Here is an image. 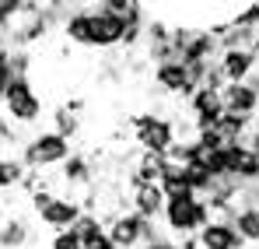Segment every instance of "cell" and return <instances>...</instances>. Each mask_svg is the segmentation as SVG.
<instances>
[{
    "label": "cell",
    "instance_id": "cell-1",
    "mask_svg": "<svg viewBox=\"0 0 259 249\" xmlns=\"http://www.w3.org/2000/svg\"><path fill=\"white\" fill-rule=\"evenodd\" d=\"M70 137H63L60 130H39L21 144V162L32 172H60L63 162L70 158Z\"/></svg>",
    "mask_w": 259,
    "mask_h": 249
},
{
    "label": "cell",
    "instance_id": "cell-2",
    "mask_svg": "<svg viewBox=\"0 0 259 249\" xmlns=\"http://www.w3.org/2000/svg\"><path fill=\"white\" fill-rule=\"evenodd\" d=\"M161 218H165V228H168L172 235H182V239H186V235H200L217 214L203 197L189 193V197H168Z\"/></svg>",
    "mask_w": 259,
    "mask_h": 249
},
{
    "label": "cell",
    "instance_id": "cell-3",
    "mask_svg": "<svg viewBox=\"0 0 259 249\" xmlns=\"http://www.w3.org/2000/svg\"><path fill=\"white\" fill-rule=\"evenodd\" d=\"M133 140L140 144V151H154V155H168L179 140L175 123L168 116H158V113H140L133 116Z\"/></svg>",
    "mask_w": 259,
    "mask_h": 249
},
{
    "label": "cell",
    "instance_id": "cell-4",
    "mask_svg": "<svg viewBox=\"0 0 259 249\" xmlns=\"http://www.w3.org/2000/svg\"><path fill=\"white\" fill-rule=\"evenodd\" d=\"M4 116L14 123H35L42 116V95L32 88L28 78H14L4 84Z\"/></svg>",
    "mask_w": 259,
    "mask_h": 249
},
{
    "label": "cell",
    "instance_id": "cell-5",
    "mask_svg": "<svg viewBox=\"0 0 259 249\" xmlns=\"http://www.w3.org/2000/svg\"><path fill=\"white\" fill-rule=\"evenodd\" d=\"M35 218L49 232H67V228H77V221L84 218V204L74 200V197H53Z\"/></svg>",
    "mask_w": 259,
    "mask_h": 249
},
{
    "label": "cell",
    "instance_id": "cell-6",
    "mask_svg": "<svg viewBox=\"0 0 259 249\" xmlns=\"http://www.w3.org/2000/svg\"><path fill=\"white\" fill-rule=\"evenodd\" d=\"M221 95H224V109L228 113L245 116V120L259 116V88L252 81H231L221 88Z\"/></svg>",
    "mask_w": 259,
    "mask_h": 249
},
{
    "label": "cell",
    "instance_id": "cell-7",
    "mask_svg": "<svg viewBox=\"0 0 259 249\" xmlns=\"http://www.w3.org/2000/svg\"><path fill=\"white\" fill-rule=\"evenodd\" d=\"M154 81L161 91L168 95H193L196 91V78H193V67L182 63V60H168V63H158L154 70Z\"/></svg>",
    "mask_w": 259,
    "mask_h": 249
},
{
    "label": "cell",
    "instance_id": "cell-8",
    "mask_svg": "<svg viewBox=\"0 0 259 249\" xmlns=\"http://www.w3.org/2000/svg\"><path fill=\"white\" fill-rule=\"evenodd\" d=\"M126 32H130L126 21H119V18L105 14L102 7H98V11H91V46H98V49L119 46V42H126Z\"/></svg>",
    "mask_w": 259,
    "mask_h": 249
},
{
    "label": "cell",
    "instance_id": "cell-9",
    "mask_svg": "<svg viewBox=\"0 0 259 249\" xmlns=\"http://www.w3.org/2000/svg\"><path fill=\"white\" fill-rule=\"evenodd\" d=\"M221 74H224V81H249L252 74L259 70V53L252 49H221Z\"/></svg>",
    "mask_w": 259,
    "mask_h": 249
},
{
    "label": "cell",
    "instance_id": "cell-10",
    "mask_svg": "<svg viewBox=\"0 0 259 249\" xmlns=\"http://www.w3.org/2000/svg\"><path fill=\"white\" fill-rule=\"evenodd\" d=\"M196 239H200V249H245V239L238 235L231 218H214Z\"/></svg>",
    "mask_w": 259,
    "mask_h": 249
},
{
    "label": "cell",
    "instance_id": "cell-11",
    "mask_svg": "<svg viewBox=\"0 0 259 249\" xmlns=\"http://www.w3.org/2000/svg\"><path fill=\"white\" fill-rule=\"evenodd\" d=\"M165 204H168V193H165V186L161 183H144V186H130V207L137 210V214H144V218H158V214H165Z\"/></svg>",
    "mask_w": 259,
    "mask_h": 249
},
{
    "label": "cell",
    "instance_id": "cell-12",
    "mask_svg": "<svg viewBox=\"0 0 259 249\" xmlns=\"http://www.w3.org/2000/svg\"><path fill=\"white\" fill-rule=\"evenodd\" d=\"M32 242V225L25 214H4V228H0V246L4 249H25Z\"/></svg>",
    "mask_w": 259,
    "mask_h": 249
},
{
    "label": "cell",
    "instance_id": "cell-13",
    "mask_svg": "<svg viewBox=\"0 0 259 249\" xmlns=\"http://www.w3.org/2000/svg\"><path fill=\"white\" fill-rule=\"evenodd\" d=\"M91 179H95V165L88 162L84 155H77V151H74V155L63 162V168H60V183L70 186V190H74V186H91Z\"/></svg>",
    "mask_w": 259,
    "mask_h": 249
},
{
    "label": "cell",
    "instance_id": "cell-14",
    "mask_svg": "<svg viewBox=\"0 0 259 249\" xmlns=\"http://www.w3.org/2000/svg\"><path fill=\"white\" fill-rule=\"evenodd\" d=\"M28 175H32V168L21 162V155H4V162H0V183H4V193L7 190H18V186H25L28 183Z\"/></svg>",
    "mask_w": 259,
    "mask_h": 249
},
{
    "label": "cell",
    "instance_id": "cell-15",
    "mask_svg": "<svg viewBox=\"0 0 259 249\" xmlns=\"http://www.w3.org/2000/svg\"><path fill=\"white\" fill-rule=\"evenodd\" d=\"M231 221H235L238 235L245 239V246H259V210H252V207H238L235 214H231Z\"/></svg>",
    "mask_w": 259,
    "mask_h": 249
},
{
    "label": "cell",
    "instance_id": "cell-16",
    "mask_svg": "<svg viewBox=\"0 0 259 249\" xmlns=\"http://www.w3.org/2000/svg\"><path fill=\"white\" fill-rule=\"evenodd\" d=\"M49 249H84V242H81V235L74 228H67V232H53Z\"/></svg>",
    "mask_w": 259,
    "mask_h": 249
},
{
    "label": "cell",
    "instance_id": "cell-17",
    "mask_svg": "<svg viewBox=\"0 0 259 249\" xmlns=\"http://www.w3.org/2000/svg\"><path fill=\"white\" fill-rule=\"evenodd\" d=\"M140 249H182V242H175L172 235H158V239H151V242H144Z\"/></svg>",
    "mask_w": 259,
    "mask_h": 249
}]
</instances>
